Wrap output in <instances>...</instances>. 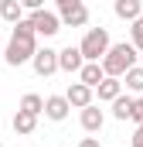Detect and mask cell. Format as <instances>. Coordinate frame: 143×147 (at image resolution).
<instances>
[{
  "label": "cell",
  "instance_id": "5",
  "mask_svg": "<svg viewBox=\"0 0 143 147\" xmlns=\"http://www.w3.org/2000/svg\"><path fill=\"white\" fill-rule=\"evenodd\" d=\"M31 69H34L41 79H48V75L61 72V69H58V51H55V48H48V45H44V48H37L34 58H31Z\"/></svg>",
  "mask_w": 143,
  "mask_h": 147
},
{
  "label": "cell",
  "instance_id": "20",
  "mask_svg": "<svg viewBox=\"0 0 143 147\" xmlns=\"http://www.w3.org/2000/svg\"><path fill=\"white\" fill-rule=\"evenodd\" d=\"M24 10H44V0H21Z\"/></svg>",
  "mask_w": 143,
  "mask_h": 147
},
{
  "label": "cell",
  "instance_id": "11",
  "mask_svg": "<svg viewBox=\"0 0 143 147\" xmlns=\"http://www.w3.org/2000/svg\"><path fill=\"white\" fill-rule=\"evenodd\" d=\"M112 10H116L119 21H130V24H133L136 17H143V0H116Z\"/></svg>",
  "mask_w": 143,
  "mask_h": 147
},
{
  "label": "cell",
  "instance_id": "13",
  "mask_svg": "<svg viewBox=\"0 0 143 147\" xmlns=\"http://www.w3.org/2000/svg\"><path fill=\"white\" fill-rule=\"evenodd\" d=\"M10 127H14V134L27 137V134H34L37 116H34V113H27V110H17V113H14V120H10Z\"/></svg>",
  "mask_w": 143,
  "mask_h": 147
},
{
  "label": "cell",
  "instance_id": "1",
  "mask_svg": "<svg viewBox=\"0 0 143 147\" xmlns=\"http://www.w3.org/2000/svg\"><path fill=\"white\" fill-rule=\"evenodd\" d=\"M37 51V31L31 21H21V24H14V31H10V41H7V51H3V62L10 65V69H21V65H27L31 58H34Z\"/></svg>",
  "mask_w": 143,
  "mask_h": 147
},
{
  "label": "cell",
  "instance_id": "12",
  "mask_svg": "<svg viewBox=\"0 0 143 147\" xmlns=\"http://www.w3.org/2000/svg\"><path fill=\"white\" fill-rule=\"evenodd\" d=\"M96 92H99V99H102V103H112L116 96H123V79H116V75H106V79L96 86Z\"/></svg>",
  "mask_w": 143,
  "mask_h": 147
},
{
  "label": "cell",
  "instance_id": "14",
  "mask_svg": "<svg viewBox=\"0 0 143 147\" xmlns=\"http://www.w3.org/2000/svg\"><path fill=\"white\" fill-rule=\"evenodd\" d=\"M136 106H140V99H133V96H116V99H112V116H116V120H133Z\"/></svg>",
  "mask_w": 143,
  "mask_h": 147
},
{
  "label": "cell",
  "instance_id": "10",
  "mask_svg": "<svg viewBox=\"0 0 143 147\" xmlns=\"http://www.w3.org/2000/svg\"><path fill=\"white\" fill-rule=\"evenodd\" d=\"M92 92H96L92 86H85V82H72L65 96H68V103L75 106V110H85V106L92 103Z\"/></svg>",
  "mask_w": 143,
  "mask_h": 147
},
{
  "label": "cell",
  "instance_id": "7",
  "mask_svg": "<svg viewBox=\"0 0 143 147\" xmlns=\"http://www.w3.org/2000/svg\"><path fill=\"white\" fill-rule=\"evenodd\" d=\"M58 14H61V24H65V28H85V24H89V7H85L82 0L72 3V7H61Z\"/></svg>",
  "mask_w": 143,
  "mask_h": 147
},
{
  "label": "cell",
  "instance_id": "23",
  "mask_svg": "<svg viewBox=\"0 0 143 147\" xmlns=\"http://www.w3.org/2000/svg\"><path fill=\"white\" fill-rule=\"evenodd\" d=\"M72 3H78V0H55V7L61 10V7H72Z\"/></svg>",
  "mask_w": 143,
  "mask_h": 147
},
{
  "label": "cell",
  "instance_id": "19",
  "mask_svg": "<svg viewBox=\"0 0 143 147\" xmlns=\"http://www.w3.org/2000/svg\"><path fill=\"white\" fill-rule=\"evenodd\" d=\"M130 41L136 45V51H143V17H136L130 24Z\"/></svg>",
  "mask_w": 143,
  "mask_h": 147
},
{
  "label": "cell",
  "instance_id": "21",
  "mask_svg": "<svg viewBox=\"0 0 143 147\" xmlns=\"http://www.w3.org/2000/svg\"><path fill=\"white\" fill-rule=\"evenodd\" d=\"M78 147H102V144H99V137H82Z\"/></svg>",
  "mask_w": 143,
  "mask_h": 147
},
{
  "label": "cell",
  "instance_id": "16",
  "mask_svg": "<svg viewBox=\"0 0 143 147\" xmlns=\"http://www.w3.org/2000/svg\"><path fill=\"white\" fill-rule=\"evenodd\" d=\"M0 21L21 24V21H24V3H21V0H0Z\"/></svg>",
  "mask_w": 143,
  "mask_h": 147
},
{
  "label": "cell",
  "instance_id": "15",
  "mask_svg": "<svg viewBox=\"0 0 143 147\" xmlns=\"http://www.w3.org/2000/svg\"><path fill=\"white\" fill-rule=\"evenodd\" d=\"M102 79H106L102 62H85V65H82V72H78V82H85V86H92V89H96Z\"/></svg>",
  "mask_w": 143,
  "mask_h": 147
},
{
  "label": "cell",
  "instance_id": "4",
  "mask_svg": "<svg viewBox=\"0 0 143 147\" xmlns=\"http://www.w3.org/2000/svg\"><path fill=\"white\" fill-rule=\"evenodd\" d=\"M31 24H34V31L41 38H55L65 24H61V14H55V10H31V17H27Z\"/></svg>",
  "mask_w": 143,
  "mask_h": 147
},
{
  "label": "cell",
  "instance_id": "22",
  "mask_svg": "<svg viewBox=\"0 0 143 147\" xmlns=\"http://www.w3.org/2000/svg\"><path fill=\"white\" fill-rule=\"evenodd\" d=\"M133 147H143V123L136 127V134H133Z\"/></svg>",
  "mask_w": 143,
  "mask_h": 147
},
{
  "label": "cell",
  "instance_id": "24",
  "mask_svg": "<svg viewBox=\"0 0 143 147\" xmlns=\"http://www.w3.org/2000/svg\"><path fill=\"white\" fill-rule=\"evenodd\" d=\"M140 110H143V92H140Z\"/></svg>",
  "mask_w": 143,
  "mask_h": 147
},
{
  "label": "cell",
  "instance_id": "9",
  "mask_svg": "<svg viewBox=\"0 0 143 147\" xmlns=\"http://www.w3.org/2000/svg\"><path fill=\"white\" fill-rule=\"evenodd\" d=\"M78 120H82V130H85V134H99V130H102V123H106V113L99 110L96 103H89V106L82 110Z\"/></svg>",
  "mask_w": 143,
  "mask_h": 147
},
{
  "label": "cell",
  "instance_id": "18",
  "mask_svg": "<svg viewBox=\"0 0 143 147\" xmlns=\"http://www.w3.org/2000/svg\"><path fill=\"white\" fill-rule=\"evenodd\" d=\"M123 86H126L130 92H136V96H140V92H143V65H133L130 72L123 75Z\"/></svg>",
  "mask_w": 143,
  "mask_h": 147
},
{
  "label": "cell",
  "instance_id": "3",
  "mask_svg": "<svg viewBox=\"0 0 143 147\" xmlns=\"http://www.w3.org/2000/svg\"><path fill=\"white\" fill-rule=\"evenodd\" d=\"M78 48H82L85 62H102V58H106V51L112 48V41H109V31H106V28H89Z\"/></svg>",
  "mask_w": 143,
  "mask_h": 147
},
{
  "label": "cell",
  "instance_id": "2",
  "mask_svg": "<svg viewBox=\"0 0 143 147\" xmlns=\"http://www.w3.org/2000/svg\"><path fill=\"white\" fill-rule=\"evenodd\" d=\"M133 65H136V45H133V41H119V45H112V48L106 51V58H102L106 75H116V79H123Z\"/></svg>",
  "mask_w": 143,
  "mask_h": 147
},
{
  "label": "cell",
  "instance_id": "25",
  "mask_svg": "<svg viewBox=\"0 0 143 147\" xmlns=\"http://www.w3.org/2000/svg\"><path fill=\"white\" fill-rule=\"evenodd\" d=\"M0 147H3V144H0Z\"/></svg>",
  "mask_w": 143,
  "mask_h": 147
},
{
  "label": "cell",
  "instance_id": "17",
  "mask_svg": "<svg viewBox=\"0 0 143 147\" xmlns=\"http://www.w3.org/2000/svg\"><path fill=\"white\" fill-rule=\"evenodd\" d=\"M17 110H27V113H34V116H41V113H44V96H37V92H24Z\"/></svg>",
  "mask_w": 143,
  "mask_h": 147
},
{
  "label": "cell",
  "instance_id": "8",
  "mask_svg": "<svg viewBox=\"0 0 143 147\" xmlns=\"http://www.w3.org/2000/svg\"><path fill=\"white\" fill-rule=\"evenodd\" d=\"M68 113H72L68 96H48V99H44V116H48V120L61 123V120H68Z\"/></svg>",
  "mask_w": 143,
  "mask_h": 147
},
{
  "label": "cell",
  "instance_id": "6",
  "mask_svg": "<svg viewBox=\"0 0 143 147\" xmlns=\"http://www.w3.org/2000/svg\"><path fill=\"white\" fill-rule=\"evenodd\" d=\"M82 65H85V55H82V48L78 45H68V48H61L58 51V69L61 72H82Z\"/></svg>",
  "mask_w": 143,
  "mask_h": 147
}]
</instances>
